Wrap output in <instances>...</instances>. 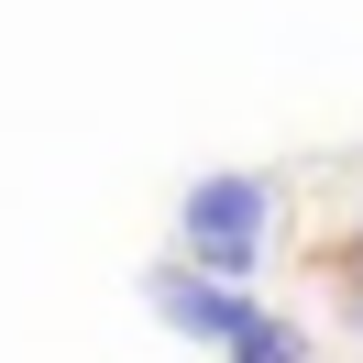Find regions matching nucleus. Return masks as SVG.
Here are the masks:
<instances>
[{
	"mask_svg": "<svg viewBox=\"0 0 363 363\" xmlns=\"http://www.w3.org/2000/svg\"><path fill=\"white\" fill-rule=\"evenodd\" d=\"M220 363H308V330L275 319V308H242V330L220 341Z\"/></svg>",
	"mask_w": 363,
	"mask_h": 363,
	"instance_id": "nucleus-3",
	"label": "nucleus"
},
{
	"mask_svg": "<svg viewBox=\"0 0 363 363\" xmlns=\"http://www.w3.org/2000/svg\"><path fill=\"white\" fill-rule=\"evenodd\" d=\"M352 330H363V264H352Z\"/></svg>",
	"mask_w": 363,
	"mask_h": 363,
	"instance_id": "nucleus-4",
	"label": "nucleus"
},
{
	"mask_svg": "<svg viewBox=\"0 0 363 363\" xmlns=\"http://www.w3.org/2000/svg\"><path fill=\"white\" fill-rule=\"evenodd\" d=\"M177 253L199 275H231V286H253V264L275 253V177L264 165H220V177H199L177 199Z\"/></svg>",
	"mask_w": 363,
	"mask_h": 363,
	"instance_id": "nucleus-1",
	"label": "nucleus"
},
{
	"mask_svg": "<svg viewBox=\"0 0 363 363\" xmlns=\"http://www.w3.org/2000/svg\"><path fill=\"white\" fill-rule=\"evenodd\" d=\"M143 297H155V319H177V330H187V341H209V352H220V341L242 330V308H253V286H231V275H199L187 253L143 275Z\"/></svg>",
	"mask_w": 363,
	"mask_h": 363,
	"instance_id": "nucleus-2",
	"label": "nucleus"
}]
</instances>
